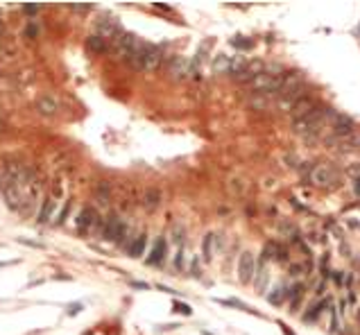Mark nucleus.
<instances>
[{
    "label": "nucleus",
    "instance_id": "nucleus-8",
    "mask_svg": "<svg viewBox=\"0 0 360 335\" xmlns=\"http://www.w3.org/2000/svg\"><path fill=\"white\" fill-rule=\"evenodd\" d=\"M256 274V258L249 251H242L240 260H238V281L240 283H251Z\"/></svg>",
    "mask_w": 360,
    "mask_h": 335
},
{
    "label": "nucleus",
    "instance_id": "nucleus-11",
    "mask_svg": "<svg viewBox=\"0 0 360 335\" xmlns=\"http://www.w3.org/2000/svg\"><path fill=\"white\" fill-rule=\"evenodd\" d=\"M37 111L43 116H55L59 111V102L52 98V95H41L37 100Z\"/></svg>",
    "mask_w": 360,
    "mask_h": 335
},
{
    "label": "nucleus",
    "instance_id": "nucleus-14",
    "mask_svg": "<svg viewBox=\"0 0 360 335\" xmlns=\"http://www.w3.org/2000/svg\"><path fill=\"white\" fill-rule=\"evenodd\" d=\"M86 48H89L91 52H95V55H104V52L109 50V43L102 36H98V34H91V36L86 39Z\"/></svg>",
    "mask_w": 360,
    "mask_h": 335
},
{
    "label": "nucleus",
    "instance_id": "nucleus-29",
    "mask_svg": "<svg viewBox=\"0 0 360 335\" xmlns=\"http://www.w3.org/2000/svg\"><path fill=\"white\" fill-rule=\"evenodd\" d=\"M174 265H177V270H182V268H184V254H182V251L177 254V260H174Z\"/></svg>",
    "mask_w": 360,
    "mask_h": 335
},
{
    "label": "nucleus",
    "instance_id": "nucleus-27",
    "mask_svg": "<svg viewBox=\"0 0 360 335\" xmlns=\"http://www.w3.org/2000/svg\"><path fill=\"white\" fill-rule=\"evenodd\" d=\"M68 208H70V204H66V206H64V211H61V215H59V220H57V225H61V222L66 220V215H68Z\"/></svg>",
    "mask_w": 360,
    "mask_h": 335
},
{
    "label": "nucleus",
    "instance_id": "nucleus-26",
    "mask_svg": "<svg viewBox=\"0 0 360 335\" xmlns=\"http://www.w3.org/2000/svg\"><path fill=\"white\" fill-rule=\"evenodd\" d=\"M82 310V304H73L70 308H68V315H77Z\"/></svg>",
    "mask_w": 360,
    "mask_h": 335
},
{
    "label": "nucleus",
    "instance_id": "nucleus-9",
    "mask_svg": "<svg viewBox=\"0 0 360 335\" xmlns=\"http://www.w3.org/2000/svg\"><path fill=\"white\" fill-rule=\"evenodd\" d=\"M353 129H356V123H353L349 116L338 114V116L333 118V134L340 136V138H344V136L353 134Z\"/></svg>",
    "mask_w": 360,
    "mask_h": 335
},
{
    "label": "nucleus",
    "instance_id": "nucleus-18",
    "mask_svg": "<svg viewBox=\"0 0 360 335\" xmlns=\"http://www.w3.org/2000/svg\"><path fill=\"white\" fill-rule=\"evenodd\" d=\"M145 242H148V240H145V236H143V234L134 238V242H131V245L127 247V249H129V256H131V258H138V256H143Z\"/></svg>",
    "mask_w": 360,
    "mask_h": 335
},
{
    "label": "nucleus",
    "instance_id": "nucleus-22",
    "mask_svg": "<svg viewBox=\"0 0 360 335\" xmlns=\"http://www.w3.org/2000/svg\"><path fill=\"white\" fill-rule=\"evenodd\" d=\"M285 297H288V294H285V288H276L272 294H267L270 304H274V306H281V304H283V299H285Z\"/></svg>",
    "mask_w": 360,
    "mask_h": 335
},
{
    "label": "nucleus",
    "instance_id": "nucleus-21",
    "mask_svg": "<svg viewBox=\"0 0 360 335\" xmlns=\"http://www.w3.org/2000/svg\"><path fill=\"white\" fill-rule=\"evenodd\" d=\"M95 195H98V200H100L102 206H106V204H109V181H100Z\"/></svg>",
    "mask_w": 360,
    "mask_h": 335
},
{
    "label": "nucleus",
    "instance_id": "nucleus-3",
    "mask_svg": "<svg viewBox=\"0 0 360 335\" xmlns=\"http://www.w3.org/2000/svg\"><path fill=\"white\" fill-rule=\"evenodd\" d=\"M100 234L104 240H116L118 245H125V240H127V236H129V229L118 215H109L102 222Z\"/></svg>",
    "mask_w": 360,
    "mask_h": 335
},
{
    "label": "nucleus",
    "instance_id": "nucleus-28",
    "mask_svg": "<svg viewBox=\"0 0 360 335\" xmlns=\"http://www.w3.org/2000/svg\"><path fill=\"white\" fill-rule=\"evenodd\" d=\"M25 34H27L30 39H34V36H37V27H34V25H27V27H25Z\"/></svg>",
    "mask_w": 360,
    "mask_h": 335
},
{
    "label": "nucleus",
    "instance_id": "nucleus-19",
    "mask_svg": "<svg viewBox=\"0 0 360 335\" xmlns=\"http://www.w3.org/2000/svg\"><path fill=\"white\" fill-rule=\"evenodd\" d=\"M218 304H222V306H231V308L245 310V313H251V315H256V317H261V313H256V310L251 308V306H247V304L238 302V299H218Z\"/></svg>",
    "mask_w": 360,
    "mask_h": 335
},
{
    "label": "nucleus",
    "instance_id": "nucleus-6",
    "mask_svg": "<svg viewBox=\"0 0 360 335\" xmlns=\"http://www.w3.org/2000/svg\"><path fill=\"white\" fill-rule=\"evenodd\" d=\"M310 183L317 188H329L335 183V170L329 166V163H317V166H313L308 174Z\"/></svg>",
    "mask_w": 360,
    "mask_h": 335
},
{
    "label": "nucleus",
    "instance_id": "nucleus-31",
    "mask_svg": "<svg viewBox=\"0 0 360 335\" xmlns=\"http://www.w3.org/2000/svg\"><path fill=\"white\" fill-rule=\"evenodd\" d=\"M73 9H77V12H86V9H91V5H70Z\"/></svg>",
    "mask_w": 360,
    "mask_h": 335
},
{
    "label": "nucleus",
    "instance_id": "nucleus-10",
    "mask_svg": "<svg viewBox=\"0 0 360 335\" xmlns=\"http://www.w3.org/2000/svg\"><path fill=\"white\" fill-rule=\"evenodd\" d=\"M315 106H317V104H315L313 98H308V95H301V98L297 100L293 106H290V111H293L295 120H299V118H304V116H308Z\"/></svg>",
    "mask_w": 360,
    "mask_h": 335
},
{
    "label": "nucleus",
    "instance_id": "nucleus-15",
    "mask_svg": "<svg viewBox=\"0 0 360 335\" xmlns=\"http://www.w3.org/2000/svg\"><path fill=\"white\" fill-rule=\"evenodd\" d=\"M159 204H161V193L157 188H148L143 195V206L148 211H154V208H159Z\"/></svg>",
    "mask_w": 360,
    "mask_h": 335
},
{
    "label": "nucleus",
    "instance_id": "nucleus-4",
    "mask_svg": "<svg viewBox=\"0 0 360 335\" xmlns=\"http://www.w3.org/2000/svg\"><path fill=\"white\" fill-rule=\"evenodd\" d=\"M281 82H283V75H274V72H270L265 68L259 77H254V80L249 82V86H251V91L265 95V93H279Z\"/></svg>",
    "mask_w": 360,
    "mask_h": 335
},
{
    "label": "nucleus",
    "instance_id": "nucleus-17",
    "mask_svg": "<svg viewBox=\"0 0 360 335\" xmlns=\"http://www.w3.org/2000/svg\"><path fill=\"white\" fill-rule=\"evenodd\" d=\"M52 208H55V200L52 197H46L41 204V211H39V225H46L48 220H50V215H52Z\"/></svg>",
    "mask_w": 360,
    "mask_h": 335
},
{
    "label": "nucleus",
    "instance_id": "nucleus-2",
    "mask_svg": "<svg viewBox=\"0 0 360 335\" xmlns=\"http://www.w3.org/2000/svg\"><path fill=\"white\" fill-rule=\"evenodd\" d=\"M329 114L331 111L329 109H319V106H315L313 111H310L308 116H304V118H299V120H295V132L297 134H317L319 132V127H324V123H327V118H329Z\"/></svg>",
    "mask_w": 360,
    "mask_h": 335
},
{
    "label": "nucleus",
    "instance_id": "nucleus-24",
    "mask_svg": "<svg viewBox=\"0 0 360 335\" xmlns=\"http://www.w3.org/2000/svg\"><path fill=\"white\" fill-rule=\"evenodd\" d=\"M174 310L182 315H193V308L188 304H182V302H174Z\"/></svg>",
    "mask_w": 360,
    "mask_h": 335
},
{
    "label": "nucleus",
    "instance_id": "nucleus-7",
    "mask_svg": "<svg viewBox=\"0 0 360 335\" xmlns=\"http://www.w3.org/2000/svg\"><path fill=\"white\" fill-rule=\"evenodd\" d=\"M193 72H195V66L191 64V61L186 59V57H172V59L168 61V75L172 77V80H186V77H191Z\"/></svg>",
    "mask_w": 360,
    "mask_h": 335
},
{
    "label": "nucleus",
    "instance_id": "nucleus-20",
    "mask_svg": "<svg viewBox=\"0 0 360 335\" xmlns=\"http://www.w3.org/2000/svg\"><path fill=\"white\" fill-rule=\"evenodd\" d=\"M213 242H215V234H206L204 236V260H211L213 258Z\"/></svg>",
    "mask_w": 360,
    "mask_h": 335
},
{
    "label": "nucleus",
    "instance_id": "nucleus-12",
    "mask_svg": "<svg viewBox=\"0 0 360 335\" xmlns=\"http://www.w3.org/2000/svg\"><path fill=\"white\" fill-rule=\"evenodd\" d=\"M98 213L93 211V208H84V211L80 213V215H77V229L80 231H86L89 229V227H95L98 225Z\"/></svg>",
    "mask_w": 360,
    "mask_h": 335
},
{
    "label": "nucleus",
    "instance_id": "nucleus-25",
    "mask_svg": "<svg viewBox=\"0 0 360 335\" xmlns=\"http://www.w3.org/2000/svg\"><path fill=\"white\" fill-rule=\"evenodd\" d=\"M242 36H236V39H231V43L236 48H240V50H247V48H251V41H240Z\"/></svg>",
    "mask_w": 360,
    "mask_h": 335
},
{
    "label": "nucleus",
    "instance_id": "nucleus-13",
    "mask_svg": "<svg viewBox=\"0 0 360 335\" xmlns=\"http://www.w3.org/2000/svg\"><path fill=\"white\" fill-rule=\"evenodd\" d=\"M163 256H165V240L163 238H157V242H154L152 251L148 256V265H159L163 260Z\"/></svg>",
    "mask_w": 360,
    "mask_h": 335
},
{
    "label": "nucleus",
    "instance_id": "nucleus-30",
    "mask_svg": "<svg viewBox=\"0 0 360 335\" xmlns=\"http://www.w3.org/2000/svg\"><path fill=\"white\" fill-rule=\"evenodd\" d=\"M23 9H25L27 14H34V12H39V5H25Z\"/></svg>",
    "mask_w": 360,
    "mask_h": 335
},
{
    "label": "nucleus",
    "instance_id": "nucleus-32",
    "mask_svg": "<svg viewBox=\"0 0 360 335\" xmlns=\"http://www.w3.org/2000/svg\"><path fill=\"white\" fill-rule=\"evenodd\" d=\"M279 326H281V331H283V335H295L293 331H290V326H285V324H283V322H281V324H279Z\"/></svg>",
    "mask_w": 360,
    "mask_h": 335
},
{
    "label": "nucleus",
    "instance_id": "nucleus-1",
    "mask_svg": "<svg viewBox=\"0 0 360 335\" xmlns=\"http://www.w3.org/2000/svg\"><path fill=\"white\" fill-rule=\"evenodd\" d=\"M163 61V52L159 46H152V43L143 41L140 48L134 52V55L127 59V64L134 68V70H145V72H154Z\"/></svg>",
    "mask_w": 360,
    "mask_h": 335
},
{
    "label": "nucleus",
    "instance_id": "nucleus-16",
    "mask_svg": "<svg viewBox=\"0 0 360 335\" xmlns=\"http://www.w3.org/2000/svg\"><path fill=\"white\" fill-rule=\"evenodd\" d=\"M267 265L265 263H261V268H256V274H254V285H256V290L263 294L265 292V285H267Z\"/></svg>",
    "mask_w": 360,
    "mask_h": 335
},
{
    "label": "nucleus",
    "instance_id": "nucleus-5",
    "mask_svg": "<svg viewBox=\"0 0 360 335\" xmlns=\"http://www.w3.org/2000/svg\"><path fill=\"white\" fill-rule=\"evenodd\" d=\"M95 34L104 39L106 43L109 41L114 43L116 39L123 34V27H120V23L116 16H100L98 21H95Z\"/></svg>",
    "mask_w": 360,
    "mask_h": 335
},
{
    "label": "nucleus",
    "instance_id": "nucleus-23",
    "mask_svg": "<svg viewBox=\"0 0 360 335\" xmlns=\"http://www.w3.org/2000/svg\"><path fill=\"white\" fill-rule=\"evenodd\" d=\"M184 238H186V231H184V227L174 225V227H172V240L177 242V245H182V242H184Z\"/></svg>",
    "mask_w": 360,
    "mask_h": 335
}]
</instances>
